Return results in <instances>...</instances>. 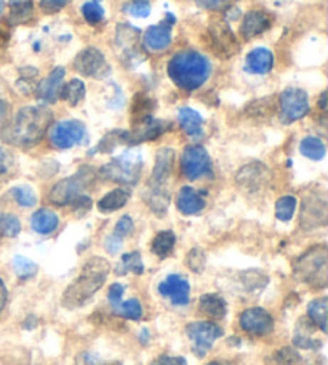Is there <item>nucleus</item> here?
<instances>
[{
  "instance_id": "obj_1",
  "label": "nucleus",
  "mask_w": 328,
  "mask_h": 365,
  "mask_svg": "<svg viewBox=\"0 0 328 365\" xmlns=\"http://www.w3.org/2000/svg\"><path fill=\"white\" fill-rule=\"evenodd\" d=\"M53 120V112L47 106H28L19 109L15 119L4 127L0 137L9 144L32 147L41 143Z\"/></svg>"
},
{
  "instance_id": "obj_2",
  "label": "nucleus",
  "mask_w": 328,
  "mask_h": 365,
  "mask_svg": "<svg viewBox=\"0 0 328 365\" xmlns=\"http://www.w3.org/2000/svg\"><path fill=\"white\" fill-rule=\"evenodd\" d=\"M111 273L107 260L101 256H93L85 265L73 284H70L63 295V306L68 310H75L85 305L93 295L105 285L107 274Z\"/></svg>"
},
{
  "instance_id": "obj_3",
  "label": "nucleus",
  "mask_w": 328,
  "mask_h": 365,
  "mask_svg": "<svg viewBox=\"0 0 328 365\" xmlns=\"http://www.w3.org/2000/svg\"><path fill=\"white\" fill-rule=\"evenodd\" d=\"M166 73L175 82V85L186 90V92H194L208 80L211 74V63L207 56L196 50H183L178 51L169 61Z\"/></svg>"
},
{
  "instance_id": "obj_4",
  "label": "nucleus",
  "mask_w": 328,
  "mask_h": 365,
  "mask_svg": "<svg viewBox=\"0 0 328 365\" xmlns=\"http://www.w3.org/2000/svg\"><path fill=\"white\" fill-rule=\"evenodd\" d=\"M295 275L303 284L325 288L328 282V255L325 245L312 247L295 261Z\"/></svg>"
},
{
  "instance_id": "obj_5",
  "label": "nucleus",
  "mask_w": 328,
  "mask_h": 365,
  "mask_svg": "<svg viewBox=\"0 0 328 365\" xmlns=\"http://www.w3.org/2000/svg\"><path fill=\"white\" fill-rule=\"evenodd\" d=\"M96 178V171L92 166H82L75 175L61 179L51 188L48 194V201L58 207L73 203L77 197L83 196L82 192L93 184Z\"/></svg>"
},
{
  "instance_id": "obj_6",
  "label": "nucleus",
  "mask_w": 328,
  "mask_h": 365,
  "mask_svg": "<svg viewBox=\"0 0 328 365\" xmlns=\"http://www.w3.org/2000/svg\"><path fill=\"white\" fill-rule=\"evenodd\" d=\"M143 170V159L138 152H125L122 156L112 159L111 162L102 165L100 170V176L125 186H133L138 183Z\"/></svg>"
},
{
  "instance_id": "obj_7",
  "label": "nucleus",
  "mask_w": 328,
  "mask_h": 365,
  "mask_svg": "<svg viewBox=\"0 0 328 365\" xmlns=\"http://www.w3.org/2000/svg\"><path fill=\"white\" fill-rule=\"evenodd\" d=\"M173 165H175V151L170 147H162L156 156V165L147 183V194L170 196L169 181L173 173Z\"/></svg>"
},
{
  "instance_id": "obj_8",
  "label": "nucleus",
  "mask_w": 328,
  "mask_h": 365,
  "mask_svg": "<svg viewBox=\"0 0 328 365\" xmlns=\"http://www.w3.org/2000/svg\"><path fill=\"white\" fill-rule=\"evenodd\" d=\"M181 171L191 181L213 175V164L207 149L197 144L186 147L181 156Z\"/></svg>"
},
{
  "instance_id": "obj_9",
  "label": "nucleus",
  "mask_w": 328,
  "mask_h": 365,
  "mask_svg": "<svg viewBox=\"0 0 328 365\" xmlns=\"http://www.w3.org/2000/svg\"><path fill=\"white\" fill-rule=\"evenodd\" d=\"M186 333L192 343V351L197 357H205L211 349L218 338L223 337V329L220 325L207 320H199L186 325Z\"/></svg>"
},
{
  "instance_id": "obj_10",
  "label": "nucleus",
  "mask_w": 328,
  "mask_h": 365,
  "mask_svg": "<svg viewBox=\"0 0 328 365\" xmlns=\"http://www.w3.org/2000/svg\"><path fill=\"white\" fill-rule=\"evenodd\" d=\"M87 128L80 120H61L50 128L48 139L56 149H70L83 143Z\"/></svg>"
},
{
  "instance_id": "obj_11",
  "label": "nucleus",
  "mask_w": 328,
  "mask_h": 365,
  "mask_svg": "<svg viewBox=\"0 0 328 365\" xmlns=\"http://www.w3.org/2000/svg\"><path fill=\"white\" fill-rule=\"evenodd\" d=\"M310 112V98L301 88H287L280 95V120L284 124H293Z\"/></svg>"
},
{
  "instance_id": "obj_12",
  "label": "nucleus",
  "mask_w": 328,
  "mask_h": 365,
  "mask_svg": "<svg viewBox=\"0 0 328 365\" xmlns=\"http://www.w3.org/2000/svg\"><path fill=\"white\" fill-rule=\"evenodd\" d=\"M208 41L211 51L220 58H231L239 51V41L228 21H213L208 28Z\"/></svg>"
},
{
  "instance_id": "obj_13",
  "label": "nucleus",
  "mask_w": 328,
  "mask_h": 365,
  "mask_svg": "<svg viewBox=\"0 0 328 365\" xmlns=\"http://www.w3.org/2000/svg\"><path fill=\"white\" fill-rule=\"evenodd\" d=\"M269 178H271V173H269L268 166L260 162L248 164L237 171L236 181L237 186L250 194H255V192L261 191L268 184Z\"/></svg>"
},
{
  "instance_id": "obj_14",
  "label": "nucleus",
  "mask_w": 328,
  "mask_h": 365,
  "mask_svg": "<svg viewBox=\"0 0 328 365\" xmlns=\"http://www.w3.org/2000/svg\"><path fill=\"white\" fill-rule=\"evenodd\" d=\"M240 327L243 332L253 337H266L274 329V319L263 307H250L240 316Z\"/></svg>"
},
{
  "instance_id": "obj_15",
  "label": "nucleus",
  "mask_w": 328,
  "mask_h": 365,
  "mask_svg": "<svg viewBox=\"0 0 328 365\" xmlns=\"http://www.w3.org/2000/svg\"><path fill=\"white\" fill-rule=\"evenodd\" d=\"M327 221V197L324 192H314L305 199L301 210V226L307 229L324 226Z\"/></svg>"
},
{
  "instance_id": "obj_16",
  "label": "nucleus",
  "mask_w": 328,
  "mask_h": 365,
  "mask_svg": "<svg viewBox=\"0 0 328 365\" xmlns=\"http://www.w3.org/2000/svg\"><path fill=\"white\" fill-rule=\"evenodd\" d=\"M74 68L77 73L87 77H101L109 70L105 55L95 47H87L79 51L74 58Z\"/></svg>"
},
{
  "instance_id": "obj_17",
  "label": "nucleus",
  "mask_w": 328,
  "mask_h": 365,
  "mask_svg": "<svg viewBox=\"0 0 328 365\" xmlns=\"http://www.w3.org/2000/svg\"><path fill=\"white\" fill-rule=\"evenodd\" d=\"M159 293L165 298H170L173 305L186 306L191 300L189 280L179 274H170L164 282L159 284Z\"/></svg>"
},
{
  "instance_id": "obj_18",
  "label": "nucleus",
  "mask_w": 328,
  "mask_h": 365,
  "mask_svg": "<svg viewBox=\"0 0 328 365\" xmlns=\"http://www.w3.org/2000/svg\"><path fill=\"white\" fill-rule=\"evenodd\" d=\"M171 128V124L166 120H159V119H147L141 124L134 125L133 132H128V146H134L138 143H143V141H154L159 137H162Z\"/></svg>"
},
{
  "instance_id": "obj_19",
  "label": "nucleus",
  "mask_w": 328,
  "mask_h": 365,
  "mask_svg": "<svg viewBox=\"0 0 328 365\" xmlns=\"http://www.w3.org/2000/svg\"><path fill=\"white\" fill-rule=\"evenodd\" d=\"M64 74H66V70L60 66L51 70L47 79H43L37 85L36 92H37L38 98L45 102H55L58 98H60L61 90H63Z\"/></svg>"
},
{
  "instance_id": "obj_20",
  "label": "nucleus",
  "mask_w": 328,
  "mask_h": 365,
  "mask_svg": "<svg viewBox=\"0 0 328 365\" xmlns=\"http://www.w3.org/2000/svg\"><path fill=\"white\" fill-rule=\"evenodd\" d=\"M176 207L183 215H197L205 208V199L191 186H184L176 196Z\"/></svg>"
},
{
  "instance_id": "obj_21",
  "label": "nucleus",
  "mask_w": 328,
  "mask_h": 365,
  "mask_svg": "<svg viewBox=\"0 0 328 365\" xmlns=\"http://www.w3.org/2000/svg\"><path fill=\"white\" fill-rule=\"evenodd\" d=\"M316 327H314L312 322H310L307 319H300L297 324V329H295V335H293V344L300 349H311V351H317L322 348V339L314 338L312 332Z\"/></svg>"
},
{
  "instance_id": "obj_22",
  "label": "nucleus",
  "mask_w": 328,
  "mask_h": 365,
  "mask_svg": "<svg viewBox=\"0 0 328 365\" xmlns=\"http://www.w3.org/2000/svg\"><path fill=\"white\" fill-rule=\"evenodd\" d=\"M269 26H271V18H269L266 11L252 10L243 18L242 36L245 38H253L269 29Z\"/></svg>"
},
{
  "instance_id": "obj_23",
  "label": "nucleus",
  "mask_w": 328,
  "mask_h": 365,
  "mask_svg": "<svg viewBox=\"0 0 328 365\" xmlns=\"http://www.w3.org/2000/svg\"><path fill=\"white\" fill-rule=\"evenodd\" d=\"M171 43V28L165 23H160L159 26H151L146 31L144 36V45L147 50L151 51H162Z\"/></svg>"
},
{
  "instance_id": "obj_24",
  "label": "nucleus",
  "mask_w": 328,
  "mask_h": 365,
  "mask_svg": "<svg viewBox=\"0 0 328 365\" xmlns=\"http://www.w3.org/2000/svg\"><path fill=\"white\" fill-rule=\"evenodd\" d=\"M274 68V56L271 50L255 48L247 55L245 69L252 74H268Z\"/></svg>"
},
{
  "instance_id": "obj_25",
  "label": "nucleus",
  "mask_w": 328,
  "mask_h": 365,
  "mask_svg": "<svg viewBox=\"0 0 328 365\" xmlns=\"http://www.w3.org/2000/svg\"><path fill=\"white\" fill-rule=\"evenodd\" d=\"M139 31L134 29L130 24H119L117 34H115V42H117L119 51H124V56H133L134 50L138 47Z\"/></svg>"
},
{
  "instance_id": "obj_26",
  "label": "nucleus",
  "mask_w": 328,
  "mask_h": 365,
  "mask_svg": "<svg viewBox=\"0 0 328 365\" xmlns=\"http://www.w3.org/2000/svg\"><path fill=\"white\" fill-rule=\"evenodd\" d=\"M58 224H60V218H58L55 211H51L48 208L37 210L36 213L31 216V228L34 229L37 234L48 236L58 228Z\"/></svg>"
},
{
  "instance_id": "obj_27",
  "label": "nucleus",
  "mask_w": 328,
  "mask_h": 365,
  "mask_svg": "<svg viewBox=\"0 0 328 365\" xmlns=\"http://www.w3.org/2000/svg\"><path fill=\"white\" fill-rule=\"evenodd\" d=\"M178 122L183 130L192 138L202 137V125L203 119L202 115L191 107H181L178 112Z\"/></svg>"
},
{
  "instance_id": "obj_28",
  "label": "nucleus",
  "mask_w": 328,
  "mask_h": 365,
  "mask_svg": "<svg viewBox=\"0 0 328 365\" xmlns=\"http://www.w3.org/2000/svg\"><path fill=\"white\" fill-rule=\"evenodd\" d=\"M199 310H201V312L207 314V316L220 320V319L226 317L228 305H226V301L220 297V295L207 293V295H203L201 301H199Z\"/></svg>"
},
{
  "instance_id": "obj_29",
  "label": "nucleus",
  "mask_w": 328,
  "mask_h": 365,
  "mask_svg": "<svg viewBox=\"0 0 328 365\" xmlns=\"http://www.w3.org/2000/svg\"><path fill=\"white\" fill-rule=\"evenodd\" d=\"M132 192L128 188H117L101 199L98 202V208L102 211V213H111V211L120 210L122 207H125L127 202L130 201Z\"/></svg>"
},
{
  "instance_id": "obj_30",
  "label": "nucleus",
  "mask_w": 328,
  "mask_h": 365,
  "mask_svg": "<svg viewBox=\"0 0 328 365\" xmlns=\"http://www.w3.org/2000/svg\"><path fill=\"white\" fill-rule=\"evenodd\" d=\"M10 16L9 23L13 26L24 24L31 21L34 13V2L32 0H10Z\"/></svg>"
},
{
  "instance_id": "obj_31",
  "label": "nucleus",
  "mask_w": 328,
  "mask_h": 365,
  "mask_svg": "<svg viewBox=\"0 0 328 365\" xmlns=\"http://www.w3.org/2000/svg\"><path fill=\"white\" fill-rule=\"evenodd\" d=\"M154 109H156V102H154V100L149 98V96H146L143 93L134 96L133 109H132L134 125L141 124V122H144L147 119H151L152 117L151 114Z\"/></svg>"
},
{
  "instance_id": "obj_32",
  "label": "nucleus",
  "mask_w": 328,
  "mask_h": 365,
  "mask_svg": "<svg viewBox=\"0 0 328 365\" xmlns=\"http://www.w3.org/2000/svg\"><path fill=\"white\" fill-rule=\"evenodd\" d=\"M175 243H176L175 233H171V231H162V233H159L156 237H154L151 250L154 255L159 256V258H166V256L173 252V248H175Z\"/></svg>"
},
{
  "instance_id": "obj_33",
  "label": "nucleus",
  "mask_w": 328,
  "mask_h": 365,
  "mask_svg": "<svg viewBox=\"0 0 328 365\" xmlns=\"http://www.w3.org/2000/svg\"><path fill=\"white\" fill-rule=\"evenodd\" d=\"M128 273H133L137 275H141L144 273V265H143V260H141L139 252L125 253L122 256L117 268H115V274L117 275H127Z\"/></svg>"
},
{
  "instance_id": "obj_34",
  "label": "nucleus",
  "mask_w": 328,
  "mask_h": 365,
  "mask_svg": "<svg viewBox=\"0 0 328 365\" xmlns=\"http://www.w3.org/2000/svg\"><path fill=\"white\" fill-rule=\"evenodd\" d=\"M120 144H128V132L124 130H112L109 132L107 134H105V138L100 141V144L96 146V149L92 151V154L95 152H112L115 147Z\"/></svg>"
},
{
  "instance_id": "obj_35",
  "label": "nucleus",
  "mask_w": 328,
  "mask_h": 365,
  "mask_svg": "<svg viewBox=\"0 0 328 365\" xmlns=\"http://www.w3.org/2000/svg\"><path fill=\"white\" fill-rule=\"evenodd\" d=\"M300 151L305 157L311 160H322L327 154L324 141L317 137H306L300 144Z\"/></svg>"
},
{
  "instance_id": "obj_36",
  "label": "nucleus",
  "mask_w": 328,
  "mask_h": 365,
  "mask_svg": "<svg viewBox=\"0 0 328 365\" xmlns=\"http://www.w3.org/2000/svg\"><path fill=\"white\" fill-rule=\"evenodd\" d=\"M307 314H310V319L312 320L314 325H317L324 333L327 332V298H319L312 300L310 306H307Z\"/></svg>"
},
{
  "instance_id": "obj_37",
  "label": "nucleus",
  "mask_w": 328,
  "mask_h": 365,
  "mask_svg": "<svg viewBox=\"0 0 328 365\" xmlns=\"http://www.w3.org/2000/svg\"><path fill=\"white\" fill-rule=\"evenodd\" d=\"M18 164H16V157L9 147L0 146V183L10 179L13 175L16 173Z\"/></svg>"
},
{
  "instance_id": "obj_38",
  "label": "nucleus",
  "mask_w": 328,
  "mask_h": 365,
  "mask_svg": "<svg viewBox=\"0 0 328 365\" xmlns=\"http://www.w3.org/2000/svg\"><path fill=\"white\" fill-rule=\"evenodd\" d=\"M60 96L63 100H66L70 106H77L85 98V85H83L82 80L73 79L66 87H63Z\"/></svg>"
},
{
  "instance_id": "obj_39",
  "label": "nucleus",
  "mask_w": 328,
  "mask_h": 365,
  "mask_svg": "<svg viewBox=\"0 0 328 365\" xmlns=\"http://www.w3.org/2000/svg\"><path fill=\"white\" fill-rule=\"evenodd\" d=\"M19 80L16 82V88L21 92L23 95H31L37 90V77H38V70L36 68H24L19 70Z\"/></svg>"
},
{
  "instance_id": "obj_40",
  "label": "nucleus",
  "mask_w": 328,
  "mask_h": 365,
  "mask_svg": "<svg viewBox=\"0 0 328 365\" xmlns=\"http://www.w3.org/2000/svg\"><path fill=\"white\" fill-rule=\"evenodd\" d=\"M295 210H297V197L293 196L280 197L277 203H275V216H277V220L284 223L292 220Z\"/></svg>"
},
{
  "instance_id": "obj_41",
  "label": "nucleus",
  "mask_w": 328,
  "mask_h": 365,
  "mask_svg": "<svg viewBox=\"0 0 328 365\" xmlns=\"http://www.w3.org/2000/svg\"><path fill=\"white\" fill-rule=\"evenodd\" d=\"M10 194L13 199H15V202L18 205H21V207L29 208V207H34L37 203V196L31 186H26V184L16 186V188H13L10 191Z\"/></svg>"
},
{
  "instance_id": "obj_42",
  "label": "nucleus",
  "mask_w": 328,
  "mask_h": 365,
  "mask_svg": "<svg viewBox=\"0 0 328 365\" xmlns=\"http://www.w3.org/2000/svg\"><path fill=\"white\" fill-rule=\"evenodd\" d=\"M37 265L32 260L26 258L23 255H16L13 258V271L19 279H31L37 273Z\"/></svg>"
},
{
  "instance_id": "obj_43",
  "label": "nucleus",
  "mask_w": 328,
  "mask_h": 365,
  "mask_svg": "<svg viewBox=\"0 0 328 365\" xmlns=\"http://www.w3.org/2000/svg\"><path fill=\"white\" fill-rule=\"evenodd\" d=\"M115 311H117L120 316H124L125 319H130V320H139L143 317V306L138 300H128L125 303H120L117 307H115Z\"/></svg>"
},
{
  "instance_id": "obj_44",
  "label": "nucleus",
  "mask_w": 328,
  "mask_h": 365,
  "mask_svg": "<svg viewBox=\"0 0 328 365\" xmlns=\"http://www.w3.org/2000/svg\"><path fill=\"white\" fill-rule=\"evenodd\" d=\"M0 233L5 237H16L21 233V223L11 213L0 215Z\"/></svg>"
},
{
  "instance_id": "obj_45",
  "label": "nucleus",
  "mask_w": 328,
  "mask_h": 365,
  "mask_svg": "<svg viewBox=\"0 0 328 365\" xmlns=\"http://www.w3.org/2000/svg\"><path fill=\"white\" fill-rule=\"evenodd\" d=\"M82 15L87 19V23L96 26L105 18V9L98 2H87L82 5Z\"/></svg>"
},
{
  "instance_id": "obj_46",
  "label": "nucleus",
  "mask_w": 328,
  "mask_h": 365,
  "mask_svg": "<svg viewBox=\"0 0 328 365\" xmlns=\"http://www.w3.org/2000/svg\"><path fill=\"white\" fill-rule=\"evenodd\" d=\"M11 112V101H10V93L9 88H6L5 83L0 80V128L6 125V122L10 119Z\"/></svg>"
},
{
  "instance_id": "obj_47",
  "label": "nucleus",
  "mask_w": 328,
  "mask_h": 365,
  "mask_svg": "<svg viewBox=\"0 0 328 365\" xmlns=\"http://www.w3.org/2000/svg\"><path fill=\"white\" fill-rule=\"evenodd\" d=\"M186 265H188L194 273H202L207 265V258H205V253L202 248H192L188 258H186Z\"/></svg>"
},
{
  "instance_id": "obj_48",
  "label": "nucleus",
  "mask_w": 328,
  "mask_h": 365,
  "mask_svg": "<svg viewBox=\"0 0 328 365\" xmlns=\"http://www.w3.org/2000/svg\"><path fill=\"white\" fill-rule=\"evenodd\" d=\"M133 228H134L133 220H132V218L128 216V215H125V216L120 218V220L117 221V224H115L112 234L120 237V239H125V237H127L128 234H132Z\"/></svg>"
},
{
  "instance_id": "obj_49",
  "label": "nucleus",
  "mask_w": 328,
  "mask_h": 365,
  "mask_svg": "<svg viewBox=\"0 0 328 365\" xmlns=\"http://www.w3.org/2000/svg\"><path fill=\"white\" fill-rule=\"evenodd\" d=\"M275 361H277L280 365H295L301 361V357L295 349L284 348L275 354Z\"/></svg>"
},
{
  "instance_id": "obj_50",
  "label": "nucleus",
  "mask_w": 328,
  "mask_h": 365,
  "mask_svg": "<svg viewBox=\"0 0 328 365\" xmlns=\"http://www.w3.org/2000/svg\"><path fill=\"white\" fill-rule=\"evenodd\" d=\"M73 0H41V10L43 13H48V15H53V13L61 11L64 6L69 5Z\"/></svg>"
},
{
  "instance_id": "obj_51",
  "label": "nucleus",
  "mask_w": 328,
  "mask_h": 365,
  "mask_svg": "<svg viewBox=\"0 0 328 365\" xmlns=\"http://www.w3.org/2000/svg\"><path fill=\"white\" fill-rule=\"evenodd\" d=\"M128 11H130L132 16L146 18L149 16L151 13V4L147 2V0H134V2L128 6Z\"/></svg>"
},
{
  "instance_id": "obj_52",
  "label": "nucleus",
  "mask_w": 328,
  "mask_h": 365,
  "mask_svg": "<svg viewBox=\"0 0 328 365\" xmlns=\"http://www.w3.org/2000/svg\"><path fill=\"white\" fill-rule=\"evenodd\" d=\"M124 293H125V287L122 284H117V282H115V284H112L111 288H109L107 298H109V303L112 305L114 310L122 303V297H124Z\"/></svg>"
},
{
  "instance_id": "obj_53",
  "label": "nucleus",
  "mask_w": 328,
  "mask_h": 365,
  "mask_svg": "<svg viewBox=\"0 0 328 365\" xmlns=\"http://www.w3.org/2000/svg\"><path fill=\"white\" fill-rule=\"evenodd\" d=\"M79 365H122L120 362H102L95 352H83L79 359Z\"/></svg>"
},
{
  "instance_id": "obj_54",
  "label": "nucleus",
  "mask_w": 328,
  "mask_h": 365,
  "mask_svg": "<svg viewBox=\"0 0 328 365\" xmlns=\"http://www.w3.org/2000/svg\"><path fill=\"white\" fill-rule=\"evenodd\" d=\"M122 243H124V239H120V237L111 234V236H109L107 239H106V242H105L106 252L111 253V255H117L120 247H122Z\"/></svg>"
},
{
  "instance_id": "obj_55",
  "label": "nucleus",
  "mask_w": 328,
  "mask_h": 365,
  "mask_svg": "<svg viewBox=\"0 0 328 365\" xmlns=\"http://www.w3.org/2000/svg\"><path fill=\"white\" fill-rule=\"evenodd\" d=\"M151 365H188L184 357L178 356H162L157 361H154Z\"/></svg>"
},
{
  "instance_id": "obj_56",
  "label": "nucleus",
  "mask_w": 328,
  "mask_h": 365,
  "mask_svg": "<svg viewBox=\"0 0 328 365\" xmlns=\"http://www.w3.org/2000/svg\"><path fill=\"white\" fill-rule=\"evenodd\" d=\"M229 0H196V4L207 10H221L228 5Z\"/></svg>"
},
{
  "instance_id": "obj_57",
  "label": "nucleus",
  "mask_w": 328,
  "mask_h": 365,
  "mask_svg": "<svg viewBox=\"0 0 328 365\" xmlns=\"http://www.w3.org/2000/svg\"><path fill=\"white\" fill-rule=\"evenodd\" d=\"M70 205H74V208L79 211H88L90 207H92V201H90V197H87V196H80V197H77Z\"/></svg>"
},
{
  "instance_id": "obj_58",
  "label": "nucleus",
  "mask_w": 328,
  "mask_h": 365,
  "mask_svg": "<svg viewBox=\"0 0 328 365\" xmlns=\"http://www.w3.org/2000/svg\"><path fill=\"white\" fill-rule=\"evenodd\" d=\"M6 300H9V292H6V287L4 284V280L0 279V312L4 311V307L6 305Z\"/></svg>"
},
{
  "instance_id": "obj_59",
  "label": "nucleus",
  "mask_w": 328,
  "mask_h": 365,
  "mask_svg": "<svg viewBox=\"0 0 328 365\" xmlns=\"http://www.w3.org/2000/svg\"><path fill=\"white\" fill-rule=\"evenodd\" d=\"M6 43H9V34H5L4 31H0V55L5 51Z\"/></svg>"
},
{
  "instance_id": "obj_60",
  "label": "nucleus",
  "mask_w": 328,
  "mask_h": 365,
  "mask_svg": "<svg viewBox=\"0 0 328 365\" xmlns=\"http://www.w3.org/2000/svg\"><path fill=\"white\" fill-rule=\"evenodd\" d=\"M149 338H151V335H149V330H143L141 332V335H139V339H141V343L143 344H147V342H149Z\"/></svg>"
},
{
  "instance_id": "obj_61",
  "label": "nucleus",
  "mask_w": 328,
  "mask_h": 365,
  "mask_svg": "<svg viewBox=\"0 0 328 365\" xmlns=\"http://www.w3.org/2000/svg\"><path fill=\"white\" fill-rule=\"evenodd\" d=\"M319 106H320V109H322V111L325 112V109H327V92H324L322 95H320V100H319Z\"/></svg>"
},
{
  "instance_id": "obj_62",
  "label": "nucleus",
  "mask_w": 328,
  "mask_h": 365,
  "mask_svg": "<svg viewBox=\"0 0 328 365\" xmlns=\"http://www.w3.org/2000/svg\"><path fill=\"white\" fill-rule=\"evenodd\" d=\"M207 365H233V364L223 362V361H213V362H210V364H207Z\"/></svg>"
},
{
  "instance_id": "obj_63",
  "label": "nucleus",
  "mask_w": 328,
  "mask_h": 365,
  "mask_svg": "<svg viewBox=\"0 0 328 365\" xmlns=\"http://www.w3.org/2000/svg\"><path fill=\"white\" fill-rule=\"evenodd\" d=\"M4 9H5V2H4V0H0V15L4 13Z\"/></svg>"
}]
</instances>
